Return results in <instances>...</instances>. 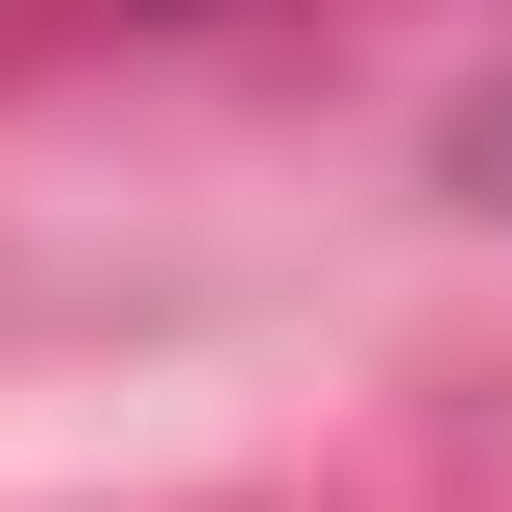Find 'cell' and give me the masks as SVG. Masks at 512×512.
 <instances>
[{
	"label": "cell",
	"mask_w": 512,
	"mask_h": 512,
	"mask_svg": "<svg viewBox=\"0 0 512 512\" xmlns=\"http://www.w3.org/2000/svg\"><path fill=\"white\" fill-rule=\"evenodd\" d=\"M488 171H512V122H488Z\"/></svg>",
	"instance_id": "obj_1"
}]
</instances>
